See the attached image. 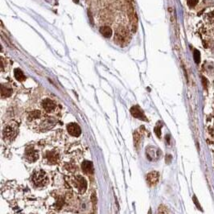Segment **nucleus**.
<instances>
[{
  "label": "nucleus",
  "mask_w": 214,
  "mask_h": 214,
  "mask_svg": "<svg viewBox=\"0 0 214 214\" xmlns=\"http://www.w3.org/2000/svg\"><path fill=\"white\" fill-rule=\"evenodd\" d=\"M19 131V126L15 122H11L7 125L3 129V138L6 142H11L17 136Z\"/></svg>",
  "instance_id": "f257e3e1"
},
{
  "label": "nucleus",
  "mask_w": 214,
  "mask_h": 214,
  "mask_svg": "<svg viewBox=\"0 0 214 214\" xmlns=\"http://www.w3.org/2000/svg\"><path fill=\"white\" fill-rule=\"evenodd\" d=\"M31 180L36 187L41 188L47 185L48 182V178H47V174L43 170L39 169V170H36L32 174Z\"/></svg>",
  "instance_id": "f03ea898"
},
{
  "label": "nucleus",
  "mask_w": 214,
  "mask_h": 214,
  "mask_svg": "<svg viewBox=\"0 0 214 214\" xmlns=\"http://www.w3.org/2000/svg\"><path fill=\"white\" fill-rule=\"evenodd\" d=\"M71 184L78 193H84L87 189V182L85 178L81 176H73L71 179Z\"/></svg>",
  "instance_id": "7ed1b4c3"
},
{
  "label": "nucleus",
  "mask_w": 214,
  "mask_h": 214,
  "mask_svg": "<svg viewBox=\"0 0 214 214\" xmlns=\"http://www.w3.org/2000/svg\"><path fill=\"white\" fill-rule=\"evenodd\" d=\"M40 106H41V109H42L43 113L48 114H56V113H57V110H58L57 104L53 100L49 98L43 99V101L41 102Z\"/></svg>",
  "instance_id": "20e7f679"
},
{
  "label": "nucleus",
  "mask_w": 214,
  "mask_h": 214,
  "mask_svg": "<svg viewBox=\"0 0 214 214\" xmlns=\"http://www.w3.org/2000/svg\"><path fill=\"white\" fill-rule=\"evenodd\" d=\"M114 40L119 45H124L129 42L128 31L125 28H120L116 31L114 35Z\"/></svg>",
  "instance_id": "39448f33"
},
{
  "label": "nucleus",
  "mask_w": 214,
  "mask_h": 214,
  "mask_svg": "<svg viewBox=\"0 0 214 214\" xmlns=\"http://www.w3.org/2000/svg\"><path fill=\"white\" fill-rule=\"evenodd\" d=\"M43 161L50 165L56 164L59 161V153L56 150H48L43 154Z\"/></svg>",
  "instance_id": "423d86ee"
},
{
  "label": "nucleus",
  "mask_w": 214,
  "mask_h": 214,
  "mask_svg": "<svg viewBox=\"0 0 214 214\" xmlns=\"http://www.w3.org/2000/svg\"><path fill=\"white\" fill-rule=\"evenodd\" d=\"M146 157L149 160L156 161L160 158L162 153L159 149L154 147V146H147L146 148Z\"/></svg>",
  "instance_id": "0eeeda50"
},
{
  "label": "nucleus",
  "mask_w": 214,
  "mask_h": 214,
  "mask_svg": "<svg viewBox=\"0 0 214 214\" xmlns=\"http://www.w3.org/2000/svg\"><path fill=\"white\" fill-rule=\"evenodd\" d=\"M24 158L29 163H34L39 158L38 150H35L33 146H28L24 152Z\"/></svg>",
  "instance_id": "6e6552de"
},
{
  "label": "nucleus",
  "mask_w": 214,
  "mask_h": 214,
  "mask_svg": "<svg viewBox=\"0 0 214 214\" xmlns=\"http://www.w3.org/2000/svg\"><path fill=\"white\" fill-rule=\"evenodd\" d=\"M146 183L148 184L149 186H150V187L155 186L158 184V180H159V173L158 171H150L146 176Z\"/></svg>",
  "instance_id": "1a4fd4ad"
},
{
  "label": "nucleus",
  "mask_w": 214,
  "mask_h": 214,
  "mask_svg": "<svg viewBox=\"0 0 214 214\" xmlns=\"http://www.w3.org/2000/svg\"><path fill=\"white\" fill-rule=\"evenodd\" d=\"M128 15L130 18V21L131 23V27H132V31L135 32L138 27V19L136 16L135 11L131 5H129L128 7Z\"/></svg>",
  "instance_id": "9d476101"
},
{
  "label": "nucleus",
  "mask_w": 214,
  "mask_h": 214,
  "mask_svg": "<svg viewBox=\"0 0 214 214\" xmlns=\"http://www.w3.org/2000/svg\"><path fill=\"white\" fill-rule=\"evenodd\" d=\"M130 113L133 117H134L135 118L142 120V121H147L146 117L144 114V112L142 111V110L138 106H134L131 107Z\"/></svg>",
  "instance_id": "9b49d317"
},
{
  "label": "nucleus",
  "mask_w": 214,
  "mask_h": 214,
  "mask_svg": "<svg viewBox=\"0 0 214 214\" xmlns=\"http://www.w3.org/2000/svg\"><path fill=\"white\" fill-rule=\"evenodd\" d=\"M67 130H68L69 134L74 137H78L82 134V130L80 128V126L76 123H70L68 125Z\"/></svg>",
  "instance_id": "f8f14e48"
},
{
  "label": "nucleus",
  "mask_w": 214,
  "mask_h": 214,
  "mask_svg": "<svg viewBox=\"0 0 214 214\" xmlns=\"http://www.w3.org/2000/svg\"><path fill=\"white\" fill-rule=\"evenodd\" d=\"M82 171L87 175H91L94 173V166L93 163L90 161H85L82 165Z\"/></svg>",
  "instance_id": "ddd939ff"
},
{
  "label": "nucleus",
  "mask_w": 214,
  "mask_h": 214,
  "mask_svg": "<svg viewBox=\"0 0 214 214\" xmlns=\"http://www.w3.org/2000/svg\"><path fill=\"white\" fill-rule=\"evenodd\" d=\"M13 90L11 87L7 86H2L1 87V96L2 98H8L12 95Z\"/></svg>",
  "instance_id": "4468645a"
},
{
  "label": "nucleus",
  "mask_w": 214,
  "mask_h": 214,
  "mask_svg": "<svg viewBox=\"0 0 214 214\" xmlns=\"http://www.w3.org/2000/svg\"><path fill=\"white\" fill-rule=\"evenodd\" d=\"M100 32L102 33L103 36H105L106 38H110L112 35V30L110 27H106L104 26L100 28Z\"/></svg>",
  "instance_id": "2eb2a0df"
},
{
  "label": "nucleus",
  "mask_w": 214,
  "mask_h": 214,
  "mask_svg": "<svg viewBox=\"0 0 214 214\" xmlns=\"http://www.w3.org/2000/svg\"><path fill=\"white\" fill-rule=\"evenodd\" d=\"M14 75H15V77L17 79L18 81L19 82H24L26 80V77L25 75L23 74V73L22 72L21 69H15L14 70Z\"/></svg>",
  "instance_id": "dca6fc26"
},
{
  "label": "nucleus",
  "mask_w": 214,
  "mask_h": 214,
  "mask_svg": "<svg viewBox=\"0 0 214 214\" xmlns=\"http://www.w3.org/2000/svg\"><path fill=\"white\" fill-rule=\"evenodd\" d=\"M141 137L142 134L138 130L134 131V146L136 148H138V146H139L140 142H141Z\"/></svg>",
  "instance_id": "f3484780"
},
{
  "label": "nucleus",
  "mask_w": 214,
  "mask_h": 214,
  "mask_svg": "<svg viewBox=\"0 0 214 214\" xmlns=\"http://www.w3.org/2000/svg\"><path fill=\"white\" fill-rule=\"evenodd\" d=\"M193 57H194V60L196 61L197 64H199L200 60H201V54H200V51L195 49L194 51H193Z\"/></svg>",
  "instance_id": "a211bd4d"
},
{
  "label": "nucleus",
  "mask_w": 214,
  "mask_h": 214,
  "mask_svg": "<svg viewBox=\"0 0 214 214\" xmlns=\"http://www.w3.org/2000/svg\"><path fill=\"white\" fill-rule=\"evenodd\" d=\"M197 3H198V0H188L187 1V4H188V6H189L190 8L194 7Z\"/></svg>",
  "instance_id": "6ab92c4d"
},
{
  "label": "nucleus",
  "mask_w": 214,
  "mask_h": 214,
  "mask_svg": "<svg viewBox=\"0 0 214 214\" xmlns=\"http://www.w3.org/2000/svg\"><path fill=\"white\" fill-rule=\"evenodd\" d=\"M154 131L155 133V134L158 136V138H160L161 136V125L159 126V125H157L154 129Z\"/></svg>",
  "instance_id": "aec40b11"
},
{
  "label": "nucleus",
  "mask_w": 214,
  "mask_h": 214,
  "mask_svg": "<svg viewBox=\"0 0 214 214\" xmlns=\"http://www.w3.org/2000/svg\"><path fill=\"white\" fill-rule=\"evenodd\" d=\"M201 79L202 84H203V86H204V89H205V90H207V89H208V81H207V79H206L204 76H202Z\"/></svg>",
  "instance_id": "412c9836"
},
{
  "label": "nucleus",
  "mask_w": 214,
  "mask_h": 214,
  "mask_svg": "<svg viewBox=\"0 0 214 214\" xmlns=\"http://www.w3.org/2000/svg\"><path fill=\"white\" fill-rule=\"evenodd\" d=\"M193 202L195 203V205H196L197 208H198V209L202 210L201 206L200 205V204H199V201H198V200H197V197H196V196H193Z\"/></svg>",
  "instance_id": "4be33fe9"
},
{
  "label": "nucleus",
  "mask_w": 214,
  "mask_h": 214,
  "mask_svg": "<svg viewBox=\"0 0 214 214\" xmlns=\"http://www.w3.org/2000/svg\"><path fill=\"white\" fill-rule=\"evenodd\" d=\"M166 209H167V208H165L163 205H161L158 208V213H168V211H167V210H164Z\"/></svg>",
  "instance_id": "5701e85b"
},
{
  "label": "nucleus",
  "mask_w": 214,
  "mask_h": 214,
  "mask_svg": "<svg viewBox=\"0 0 214 214\" xmlns=\"http://www.w3.org/2000/svg\"><path fill=\"white\" fill-rule=\"evenodd\" d=\"M92 201H93V204H94V207H95V204H96V201H97V199H96V197H95V194L94 193L92 195Z\"/></svg>",
  "instance_id": "b1692460"
},
{
  "label": "nucleus",
  "mask_w": 214,
  "mask_h": 214,
  "mask_svg": "<svg viewBox=\"0 0 214 214\" xmlns=\"http://www.w3.org/2000/svg\"><path fill=\"white\" fill-rule=\"evenodd\" d=\"M171 155H167V158H166V162L167 163H171Z\"/></svg>",
  "instance_id": "393cba45"
},
{
  "label": "nucleus",
  "mask_w": 214,
  "mask_h": 214,
  "mask_svg": "<svg viewBox=\"0 0 214 214\" xmlns=\"http://www.w3.org/2000/svg\"><path fill=\"white\" fill-rule=\"evenodd\" d=\"M73 2H74L75 3H79V0H73Z\"/></svg>",
  "instance_id": "a878e982"
}]
</instances>
